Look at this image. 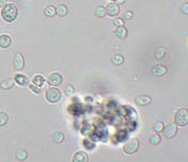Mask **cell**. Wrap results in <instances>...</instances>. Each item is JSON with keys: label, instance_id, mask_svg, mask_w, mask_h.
<instances>
[{"label": "cell", "instance_id": "obj_17", "mask_svg": "<svg viewBox=\"0 0 188 162\" xmlns=\"http://www.w3.org/2000/svg\"><path fill=\"white\" fill-rule=\"evenodd\" d=\"M33 85H36V87H42L44 84V78L40 75H37L33 78Z\"/></svg>", "mask_w": 188, "mask_h": 162}, {"label": "cell", "instance_id": "obj_25", "mask_svg": "<svg viewBox=\"0 0 188 162\" xmlns=\"http://www.w3.org/2000/svg\"><path fill=\"white\" fill-rule=\"evenodd\" d=\"M124 59L122 55H120V54H117V55H115V57L113 59V63L116 65H121L122 63H123Z\"/></svg>", "mask_w": 188, "mask_h": 162}, {"label": "cell", "instance_id": "obj_24", "mask_svg": "<svg viewBox=\"0 0 188 162\" xmlns=\"http://www.w3.org/2000/svg\"><path fill=\"white\" fill-rule=\"evenodd\" d=\"M8 121H9V117L8 115L5 113H0V126H3L5 125V124L8 123Z\"/></svg>", "mask_w": 188, "mask_h": 162}, {"label": "cell", "instance_id": "obj_30", "mask_svg": "<svg viewBox=\"0 0 188 162\" xmlns=\"http://www.w3.org/2000/svg\"><path fill=\"white\" fill-rule=\"evenodd\" d=\"M132 17H133V12L128 11V12L124 13V18H126V20H131Z\"/></svg>", "mask_w": 188, "mask_h": 162}, {"label": "cell", "instance_id": "obj_19", "mask_svg": "<svg viewBox=\"0 0 188 162\" xmlns=\"http://www.w3.org/2000/svg\"><path fill=\"white\" fill-rule=\"evenodd\" d=\"M55 13H56V11H55V8L53 5H49V7H46V8L44 9V15L48 16V17L54 16Z\"/></svg>", "mask_w": 188, "mask_h": 162}, {"label": "cell", "instance_id": "obj_7", "mask_svg": "<svg viewBox=\"0 0 188 162\" xmlns=\"http://www.w3.org/2000/svg\"><path fill=\"white\" fill-rule=\"evenodd\" d=\"M105 11H106V14H107V15L113 17V16H116L119 14V12H120V8H119L118 5L111 2V3H108V5H107V7L105 8Z\"/></svg>", "mask_w": 188, "mask_h": 162}, {"label": "cell", "instance_id": "obj_3", "mask_svg": "<svg viewBox=\"0 0 188 162\" xmlns=\"http://www.w3.org/2000/svg\"><path fill=\"white\" fill-rule=\"evenodd\" d=\"M61 97H62V93H61V91H59L57 87H52L46 90V98L48 102H50V103H52V104L57 103V102L61 100Z\"/></svg>", "mask_w": 188, "mask_h": 162}, {"label": "cell", "instance_id": "obj_13", "mask_svg": "<svg viewBox=\"0 0 188 162\" xmlns=\"http://www.w3.org/2000/svg\"><path fill=\"white\" fill-rule=\"evenodd\" d=\"M115 33H116V36L118 37V38H120V39H126V36H128V30H126V27L121 26V27H117V29H116V31H115Z\"/></svg>", "mask_w": 188, "mask_h": 162}, {"label": "cell", "instance_id": "obj_9", "mask_svg": "<svg viewBox=\"0 0 188 162\" xmlns=\"http://www.w3.org/2000/svg\"><path fill=\"white\" fill-rule=\"evenodd\" d=\"M72 162H89L88 154L84 151H77L72 157Z\"/></svg>", "mask_w": 188, "mask_h": 162}, {"label": "cell", "instance_id": "obj_21", "mask_svg": "<svg viewBox=\"0 0 188 162\" xmlns=\"http://www.w3.org/2000/svg\"><path fill=\"white\" fill-rule=\"evenodd\" d=\"M27 157H28V154L26 150H18L16 151V159L20 160V161H24Z\"/></svg>", "mask_w": 188, "mask_h": 162}, {"label": "cell", "instance_id": "obj_5", "mask_svg": "<svg viewBox=\"0 0 188 162\" xmlns=\"http://www.w3.org/2000/svg\"><path fill=\"white\" fill-rule=\"evenodd\" d=\"M162 133L165 138H173L177 133V126L175 123H169L167 126L163 128Z\"/></svg>", "mask_w": 188, "mask_h": 162}, {"label": "cell", "instance_id": "obj_6", "mask_svg": "<svg viewBox=\"0 0 188 162\" xmlns=\"http://www.w3.org/2000/svg\"><path fill=\"white\" fill-rule=\"evenodd\" d=\"M48 82H49V84L52 85L53 87H59V85H61L62 84V82H63L62 75L59 74V72H52L51 75H50V77H49Z\"/></svg>", "mask_w": 188, "mask_h": 162}, {"label": "cell", "instance_id": "obj_2", "mask_svg": "<svg viewBox=\"0 0 188 162\" xmlns=\"http://www.w3.org/2000/svg\"><path fill=\"white\" fill-rule=\"evenodd\" d=\"M139 141L137 138H131L126 141L123 145V151L126 154H133L139 150Z\"/></svg>", "mask_w": 188, "mask_h": 162}, {"label": "cell", "instance_id": "obj_28", "mask_svg": "<svg viewBox=\"0 0 188 162\" xmlns=\"http://www.w3.org/2000/svg\"><path fill=\"white\" fill-rule=\"evenodd\" d=\"M123 24H124V22L122 18L117 17V18H115V21H113V25L117 26V27H121V26H123Z\"/></svg>", "mask_w": 188, "mask_h": 162}, {"label": "cell", "instance_id": "obj_27", "mask_svg": "<svg viewBox=\"0 0 188 162\" xmlns=\"http://www.w3.org/2000/svg\"><path fill=\"white\" fill-rule=\"evenodd\" d=\"M74 92H75V89H74V87H72V84L66 85V87H65V93H66L67 95H72Z\"/></svg>", "mask_w": 188, "mask_h": 162}, {"label": "cell", "instance_id": "obj_16", "mask_svg": "<svg viewBox=\"0 0 188 162\" xmlns=\"http://www.w3.org/2000/svg\"><path fill=\"white\" fill-rule=\"evenodd\" d=\"M13 85H14V81H13L12 79H5V80H3V81H1V83H0V87H1V89H3V90H9Z\"/></svg>", "mask_w": 188, "mask_h": 162}, {"label": "cell", "instance_id": "obj_32", "mask_svg": "<svg viewBox=\"0 0 188 162\" xmlns=\"http://www.w3.org/2000/svg\"><path fill=\"white\" fill-rule=\"evenodd\" d=\"M187 5H188V3L186 2L185 5H183V9H182V10H183V12H185L186 14H187Z\"/></svg>", "mask_w": 188, "mask_h": 162}, {"label": "cell", "instance_id": "obj_31", "mask_svg": "<svg viewBox=\"0 0 188 162\" xmlns=\"http://www.w3.org/2000/svg\"><path fill=\"white\" fill-rule=\"evenodd\" d=\"M115 2L113 3H116V5H122V3H124V0H113Z\"/></svg>", "mask_w": 188, "mask_h": 162}, {"label": "cell", "instance_id": "obj_22", "mask_svg": "<svg viewBox=\"0 0 188 162\" xmlns=\"http://www.w3.org/2000/svg\"><path fill=\"white\" fill-rule=\"evenodd\" d=\"M163 128H164V124H163L162 121H156L155 124H154V131H155L156 133L162 132Z\"/></svg>", "mask_w": 188, "mask_h": 162}, {"label": "cell", "instance_id": "obj_8", "mask_svg": "<svg viewBox=\"0 0 188 162\" xmlns=\"http://www.w3.org/2000/svg\"><path fill=\"white\" fill-rule=\"evenodd\" d=\"M151 103V97L147 95H139L135 97V104L139 106H146Z\"/></svg>", "mask_w": 188, "mask_h": 162}, {"label": "cell", "instance_id": "obj_29", "mask_svg": "<svg viewBox=\"0 0 188 162\" xmlns=\"http://www.w3.org/2000/svg\"><path fill=\"white\" fill-rule=\"evenodd\" d=\"M29 87H30V90L33 91V92L35 93V94H40V93H41V90H40V87H36V85L31 84V85H29Z\"/></svg>", "mask_w": 188, "mask_h": 162}, {"label": "cell", "instance_id": "obj_33", "mask_svg": "<svg viewBox=\"0 0 188 162\" xmlns=\"http://www.w3.org/2000/svg\"><path fill=\"white\" fill-rule=\"evenodd\" d=\"M7 0H0V7H5Z\"/></svg>", "mask_w": 188, "mask_h": 162}, {"label": "cell", "instance_id": "obj_18", "mask_svg": "<svg viewBox=\"0 0 188 162\" xmlns=\"http://www.w3.org/2000/svg\"><path fill=\"white\" fill-rule=\"evenodd\" d=\"M55 11H56L57 15L61 16V17H64V16L67 15V12H68V10H67V7L65 5H61L57 9H55Z\"/></svg>", "mask_w": 188, "mask_h": 162}, {"label": "cell", "instance_id": "obj_12", "mask_svg": "<svg viewBox=\"0 0 188 162\" xmlns=\"http://www.w3.org/2000/svg\"><path fill=\"white\" fill-rule=\"evenodd\" d=\"M11 42H12V40L8 35H1L0 36V48L7 49L11 46Z\"/></svg>", "mask_w": 188, "mask_h": 162}, {"label": "cell", "instance_id": "obj_1", "mask_svg": "<svg viewBox=\"0 0 188 162\" xmlns=\"http://www.w3.org/2000/svg\"><path fill=\"white\" fill-rule=\"evenodd\" d=\"M1 16L5 22H13L18 16V8L13 3H5V7H2Z\"/></svg>", "mask_w": 188, "mask_h": 162}, {"label": "cell", "instance_id": "obj_4", "mask_svg": "<svg viewBox=\"0 0 188 162\" xmlns=\"http://www.w3.org/2000/svg\"><path fill=\"white\" fill-rule=\"evenodd\" d=\"M175 124L180 126H186L188 124V111L186 108H182L175 113Z\"/></svg>", "mask_w": 188, "mask_h": 162}, {"label": "cell", "instance_id": "obj_26", "mask_svg": "<svg viewBox=\"0 0 188 162\" xmlns=\"http://www.w3.org/2000/svg\"><path fill=\"white\" fill-rule=\"evenodd\" d=\"M96 15H97L98 17H103V16H105L106 15L105 8H104V7H98V9L96 10Z\"/></svg>", "mask_w": 188, "mask_h": 162}, {"label": "cell", "instance_id": "obj_14", "mask_svg": "<svg viewBox=\"0 0 188 162\" xmlns=\"http://www.w3.org/2000/svg\"><path fill=\"white\" fill-rule=\"evenodd\" d=\"M15 81H16V82H18L20 85H22V87L28 85V83H29L28 78L26 77V76H24V75H16V76H15Z\"/></svg>", "mask_w": 188, "mask_h": 162}, {"label": "cell", "instance_id": "obj_15", "mask_svg": "<svg viewBox=\"0 0 188 162\" xmlns=\"http://www.w3.org/2000/svg\"><path fill=\"white\" fill-rule=\"evenodd\" d=\"M64 138H65V134L62 133V132H55V133H53V135H52V139H53V141L56 143V144L63 143Z\"/></svg>", "mask_w": 188, "mask_h": 162}, {"label": "cell", "instance_id": "obj_23", "mask_svg": "<svg viewBox=\"0 0 188 162\" xmlns=\"http://www.w3.org/2000/svg\"><path fill=\"white\" fill-rule=\"evenodd\" d=\"M165 55V49L164 48H158L155 52V56L157 59H163V56Z\"/></svg>", "mask_w": 188, "mask_h": 162}, {"label": "cell", "instance_id": "obj_10", "mask_svg": "<svg viewBox=\"0 0 188 162\" xmlns=\"http://www.w3.org/2000/svg\"><path fill=\"white\" fill-rule=\"evenodd\" d=\"M14 67L18 70H22L24 68V57L21 53H16L14 55Z\"/></svg>", "mask_w": 188, "mask_h": 162}, {"label": "cell", "instance_id": "obj_20", "mask_svg": "<svg viewBox=\"0 0 188 162\" xmlns=\"http://www.w3.org/2000/svg\"><path fill=\"white\" fill-rule=\"evenodd\" d=\"M160 141H161V136H160L159 134H152L151 136H150V138H149V143L151 145H154V146L158 145Z\"/></svg>", "mask_w": 188, "mask_h": 162}, {"label": "cell", "instance_id": "obj_11", "mask_svg": "<svg viewBox=\"0 0 188 162\" xmlns=\"http://www.w3.org/2000/svg\"><path fill=\"white\" fill-rule=\"evenodd\" d=\"M167 67H164L163 65H156L154 68H152L151 72L154 74L155 76H157V77H161V76H164L165 74H167Z\"/></svg>", "mask_w": 188, "mask_h": 162}]
</instances>
